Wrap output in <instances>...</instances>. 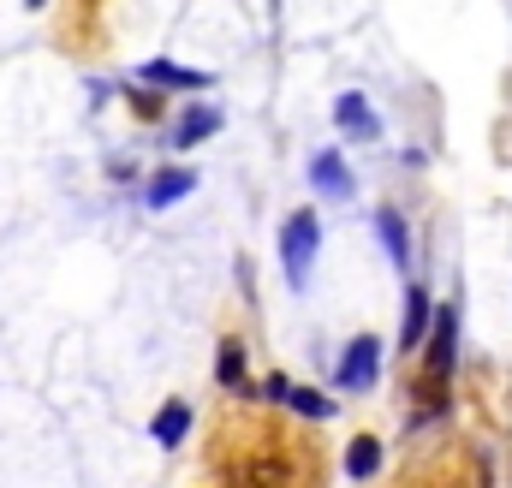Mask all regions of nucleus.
<instances>
[{
  "label": "nucleus",
  "mask_w": 512,
  "mask_h": 488,
  "mask_svg": "<svg viewBox=\"0 0 512 488\" xmlns=\"http://www.w3.org/2000/svg\"><path fill=\"white\" fill-rule=\"evenodd\" d=\"M316 250H322V221H316V209H298V215L280 227V268H286V286H292V292L310 286Z\"/></svg>",
  "instance_id": "obj_1"
},
{
  "label": "nucleus",
  "mask_w": 512,
  "mask_h": 488,
  "mask_svg": "<svg viewBox=\"0 0 512 488\" xmlns=\"http://www.w3.org/2000/svg\"><path fill=\"white\" fill-rule=\"evenodd\" d=\"M453 364H459V304H441V310H435V328H429L423 375H429V381H447Z\"/></svg>",
  "instance_id": "obj_2"
},
{
  "label": "nucleus",
  "mask_w": 512,
  "mask_h": 488,
  "mask_svg": "<svg viewBox=\"0 0 512 488\" xmlns=\"http://www.w3.org/2000/svg\"><path fill=\"white\" fill-rule=\"evenodd\" d=\"M376 369H382V340L376 334H358L346 346V358H340V387L346 393H364V387H376Z\"/></svg>",
  "instance_id": "obj_3"
},
{
  "label": "nucleus",
  "mask_w": 512,
  "mask_h": 488,
  "mask_svg": "<svg viewBox=\"0 0 512 488\" xmlns=\"http://www.w3.org/2000/svg\"><path fill=\"white\" fill-rule=\"evenodd\" d=\"M334 125H340L352 143H376V137H382V120L370 114V102H364L358 90H346V96L334 102Z\"/></svg>",
  "instance_id": "obj_4"
},
{
  "label": "nucleus",
  "mask_w": 512,
  "mask_h": 488,
  "mask_svg": "<svg viewBox=\"0 0 512 488\" xmlns=\"http://www.w3.org/2000/svg\"><path fill=\"white\" fill-rule=\"evenodd\" d=\"M310 185L322 191V197H334V203H346L352 197V167L334 155V149H322L316 161H310Z\"/></svg>",
  "instance_id": "obj_5"
},
{
  "label": "nucleus",
  "mask_w": 512,
  "mask_h": 488,
  "mask_svg": "<svg viewBox=\"0 0 512 488\" xmlns=\"http://www.w3.org/2000/svg\"><path fill=\"white\" fill-rule=\"evenodd\" d=\"M197 191V173H185V167H167V173H155L149 185H143V203L149 209H173L179 197H191Z\"/></svg>",
  "instance_id": "obj_6"
},
{
  "label": "nucleus",
  "mask_w": 512,
  "mask_h": 488,
  "mask_svg": "<svg viewBox=\"0 0 512 488\" xmlns=\"http://www.w3.org/2000/svg\"><path fill=\"white\" fill-rule=\"evenodd\" d=\"M137 84H155V90H203L209 78L203 72H185L173 60H149V66H137Z\"/></svg>",
  "instance_id": "obj_7"
},
{
  "label": "nucleus",
  "mask_w": 512,
  "mask_h": 488,
  "mask_svg": "<svg viewBox=\"0 0 512 488\" xmlns=\"http://www.w3.org/2000/svg\"><path fill=\"white\" fill-rule=\"evenodd\" d=\"M435 328V310H429V292L423 286H411L405 292V334H399V352H417V340Z\"/></svg>",
  "instance_id": "obj_8"
},
{
  "label": "nucleus",
  "mask_w": 512,
  "mask_h": 488,
  "mask_svg": "<svg viewBox=\"0 0 512 488\" xmlns=\"http://www.w3.org/2000/svg\"><path fill=\"white\" fill-rule=\"evenodd\" d=\"M376 239H382L387 262L405 274V268H411V233H405V221H399L393 209H382V215H376Z\"/></svg>",
  "instance_id": "obj_9"
},
{
  "label": "nucleus",
  "mask_w": 512,
  "mask_h": 488,
  "mask_svg": "<svg viewBox=\"0 0 512 488\" xmlns=\"http://www.w3.org/2000/svg\"><path fill=\"white\" fill-rule=\"evenodd\" d=\"M149 435H155L161 447H179V441L191 435V405H179V399H173V405H161V411H155V423H149Z\"/></svg>",
  "instance_id": "obj_10"
},
{
  "label": "nucleus",
  "mask_w": 512,
  "mask_h": 488,
  "mask_svg": "<svg viewBox=\"0 0 512 488\" xmlns=\"http://www.w3.org/2000/svg\"><path fill=\"white\" fill-rule=\"evenodd\" d=\"M221 120H227L221 108H191L185 120L173 125V143H179V149H191V143H203V137H215V131H221Z\"/></svg>",
  "instance_id": "obj_11"
},
{
  "label": "nucleus",
  "mask_w": 512,
  "mask_h": 488,
  "mask_svg": "<svg viewBox=\"0 0 512 488\" xmlns=\"http://www.w3.org/2000/svg\"><path fill=\"white\" fill-rule=\"evenodd\" d=\"M376 471H382V441L358 435V441L346 447V477H358V483H364V477H376Z\"/></svg>",
  "instance_id": "obj_12"
},
{
  "label": "nucleus",
  "mask_w": 512,
  "mask_h": 488,
  "mask_svg": "<svg viewBox=\"0 0 512 488\" xmlns=\"http://www.w3.org/2000/svg\"><path fill=\"white\" fill-rule=\"evenodd\" d=\"M286 405H292V411H304V417H334V399H322V393H310V387H292V393H286Z\"/></svg>",
  "instance_id": "obj_13"
},
{
  "label": "nucleus",
  "mask_w": 512,
  "mask_h": 488,
  "mask_svg": "<svg viewBox=\"0 0 512 488\" xmlns=\"http://www.w3.org/2000/svg\"><path fill=\"white\" fill-rule=\"evenodd\" d=\"M239 375H245V346H239V340H227V346H221V381L233 387Z\"/></svg>",
  "instance_id": "obj_14"
},
{
  "label": "nucleus",
  "mask_w": 512,
  "mask_h": 488,
  "mask_svg": "<svg viewBox=\"0 0 512 488\" xmlns=\"http://www.w3.org/2000/svg\"><path fill=\"white\" fill-rule=\"evenodd\" d=\"M30 6H48V0H30Z\"/></svg>",
  "instance_id": "obj_15"
}]
</instances>
